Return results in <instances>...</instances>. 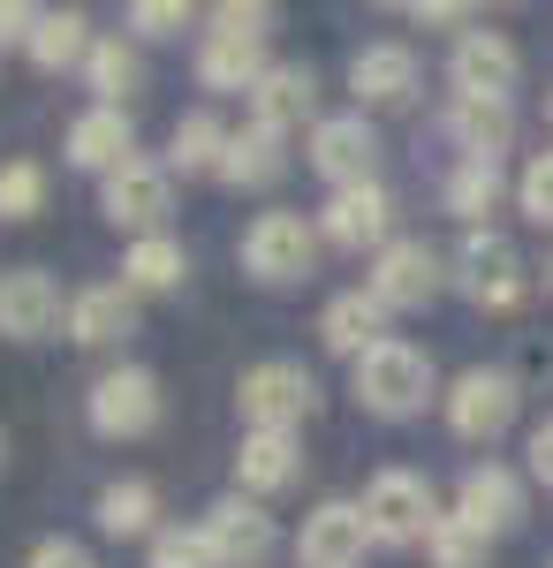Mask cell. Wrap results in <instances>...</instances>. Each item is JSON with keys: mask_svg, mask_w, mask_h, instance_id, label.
<instances>
[{"mask_svg": "<svg viewBox=\"0 0 553 568\" xmlns=\"http://www.w3.org/2000/svg\"><path fill=\"white\" fill-rule=\"evenodd\" d=\"M410 23H477V16H470L463 0H418V8H410Z\"/></svg>", "mask_w": 553, "mask_h": 568, "instance_id": "41", "label": "cell"}, {"mask_svg": "<svg viewBox=\"0 0 553 568\" xmlns=\"http://www.w3.org/2000/svg\"><path fill=\"white\" fill-rule=\"evenodd\" d=\"M296 478H303L296 433H243V447H235V493L243 500H273V493H289Z\"/></svg>", "mask_w": 553, "mask_h": 568, "instance_id": "19", "label": "cell"}, {"mask_svg": "<svg viewBox=\"0 0 553 568\" xmlns=\"http://www.w3.org/2000/svg\"><path fill=\"white\" fill-rule=\"evenodd\" d=\"M319 235L341 243V251H372V258H380L386 243H394V197H386L380 182L334 190V197L319 205Z\"/></svg>", "mask_w": 553, "mask_h": 568, "instance_id": "13", "label": "cell"}, {"mask_svg": "<svg viewBox=\"0 0 553 568\" xmlns=\"http://www.w3.org/2000/svg\"><path fill=\"white\" fill-rule=\"evenodd\" d=\"M198 530H205V546H213L220 568H265L273 554H281V530H273V516H265L258 500H243V493H220Z\"/></svg>", "mask_w": 553, "mask_h": 568, "instance_id": "8", "label": "cell"}, {"mask_svg": "<svg viewBox=\"0 0 553 568\" xmlns=\"http://www.w3.org/2000/svg\"><path fill=\"white\" fill-rule=\"evenodd\" d=\"M319 220L303 213H258L251 227H243V273L251 281H265V288H296V281H311V265H319Z\"/></svg>", "mask_w": 553, "mask_h": 568, "instance_id": "3", "label": "cell"}, {"mask_svg": "<svg viewBox=\"0 0 553 568\" xmlns=\"http://www.w3.org/2000/svg\"><path fill=\"white\" fill-rule=\"evenodd\" d=\"M144 568H220L213 561V546H205V530H152V546H144Z\"/></svg>", "mask_w": 553, "mask_h": 568, "instance_id": "34", "label": "cell"}, {"mask_svg": "<svg viewBox=\"0 0 553 568\" xmlns=\"http://www.w3.org/2000/svg\"><path fill=\"white\" fill-rule=\"evenodd\" d=\"M364 288H372L386 311H425L432 296H440V251H432L425 235H394L380 258H372Z\"/></svg>", "mask_w": 553, "mask_h": 568, "instance_id": "11", "label": "cell"}, {"mask_svg": "<svg viewBox=\"0 0 553 568\" xmlns=\"http://www.w3.org/2000/svg\"><path fill=\"white\" fill-rule=\"evenodd\" d=\"M448 136L463 144V160H501L515 136V106L509 99H455L448 106Z\"/></svg>", "mask_w": 553, "mask_h": 568, "instance_id": "26", "label": "cell"}, {"mask_svg": "<svg viewBox=\"0 0 553 568\" xmlns=\"http://www.w3.org/2000/svg\"><path fill=\"white\" fill-rule=\"evenodd\" d=\"M386 318H394V311H386L372 288H341L334 304L319 311V342L356 364V356H372L380 342H394V334H386Z\"/></svg>", "mask_w": 553, "mask_h": 568, "instance_id": "17", "label": "cell"}, {"mask_svg": "<svg viewBox=\"0 0 553 568\" xmlns=\"http://www.w3.org/2000/svg\"><path fill=\"white\" fill-rule=\"evenodd\" d=\"M273 23H281V16H273L265 0H251V8H243V0L213 8V31H228V39H251V45H265V39H273Z\"/></svg>", "mask_w": 553, "mask_h": 568, "instance_id": "36", "label": "cell"}, {"mask_svg": "<svg viewBox=\"0 0 553 568\" xmlns=\"http://www.w3.org/2000/svg\"><path fill=\"white\" fill-rule=\"evenodd\" d=\"M228 122L220 114H182L168 136V175H220V160H228Z\"/></svg>", "mask_w": 553, "mask_h": 568, "instance_id": "29", "label": "cell"}, {"mask_svg": "<svg viewBox=\"0 0 553 568\" xmlns=\"http://www.w3.org/2000/svg\"><path fill=\"white\" fill-rule=\"evenodd\" d=\"M546 288H553V258H546Z\"/></svg>", "mask_w": 553, "mask_h": 568, "instance_id": "43", "label": "cell"}, {"mask_svg": "<svg viewBox=\"0 0 553 568\" xmlns=\"http://www.w3.org/2000/svg\"><path fill=\"white\" fill-rule=\"evenodd\" d=\"M91 23H84V8H46L39 16V31H31V45H23V53H31V61H39L46 77H61V69H84L91 61Z\"/></svg>", "mask_w": 553, "mask_h": 568, "instance_id": "27", "label": "cell"}, {"mask_svg": "<svg viewBox=\"0 0 553 568\" xmlns=\"http://www.w3.org/2000/svg\"><path fill=\"white\" fill-rule=\"evenodd\" d=\"M364 546H372V530H364V508L356 500H319L296 530V561L303 568H356L364 561Z\"/></svg>", "mask_w": 553, "mask_h": 568, "instance_id": "15", "label": "cell"}, {"mask_svg": "<svg viewBox=\"0 0 553 568\" xmlns=\"http://www.w3.org/2000/svg\"><path fill=\"white\" fill-rule=\"evenodd\" d=\"M425 561H432V568H485V561H493V538L448 508V516L425 530Z\"/></svg>", "mask_w": 553, "mask_h": 568, "instance_id": "32", "label": "cell"}, {"mask_svg": "<svg viewBox=\"0 0 553 568\" xmlns=\"http://www.w3.org/2000/svg\"><path fill=\"white\" fill-rule=\"evenodd\" d=\"M61 326V281L46 265L0 273V342H46Z\"/></svg>", "mask_w": 553, "mask_h": 568, "instance_id": "14", "label": "cell"}, {"mask_svg": "<svg viewBox=\"0 0 553 568\" xmlns=\"http://www.w3.org/2000/svg\"><path fill=\"white\" fill-rule=\"evenodd\" d=\"M281 175H289V136L258 130V122L228 136V160H220V182L228 190H273Z\"/></svg>", "mask_w": 553, "mask_h": 568, "instance_id": "25", "label": "cell"}, {"mask_svg": "<svg viewBox=\"0 0 553 568\" xmlns=\"http://www.w3.org/2000/svg\"><path fill=\"white\" fill-rule=\"evenodd\" d=\"M23 568H91V554L77 546V538H39V546H31V561H23Z\"/></svg>", "mask_w": 553, "mask_h": 568, "instance_id": "39", "label": "cell"}, {"mask_svg": "<svg viewBox=\"0 0 553 568\" xmlns=\"http://www.w3.org/2000/svg\"><path fill=\"white\" fill-rule=\"evenodd\" d=\"M84 84L99 91V106H122V99H137V91H144V61H137V45L107 31V39L91 45V61H84Z\"/></svg>", "mask_w": 553, "mask_h": 568, "instance_id": "30", "label": "cell"}, {"mask_svg": "<svg viewBox=\"0 0 553 568\" xmlns=\"http://www.w3.org/2000/svg\"><path fill=\"white\" fill-rule=\"evenodd\" d=\"M182 281H190V251L174 243L168 227H160V235H137V243L122 251V288L129 296H168V288H182Z\"/></svg>", "mask_w": 553, "mask_h": 568, "instance_id": "24", "label": "cell"}, {"mask_svg": "<svg viewBox=\"0 0 553 568\" xmlns=\"http://www.w3.org/2000/svg\"><path fill=\"white\" fill-rule=\"evenodd\" d=\"M160 409H168V394L160 379L144 372V364H114V372H99L84 394V417L99 439H144L160 425Z\"/></svg>", "mask_w": 553, "mask_h": 568, "instance_id": "5", "label": "cell"}, {"mask_svg": "<svg viewBox=\"0 0 553 568\" xmlns=\"http://www.w3.org/2000/svg\"><path fill=\"white\" fill-rule=\"evenodd\" d=\"M137 160V130H129L122 106H84L77 122H69V168H84V175H114Z\"/></svg>", "mask_w": 553, "mask_h": 568, "instance_id": "18", "label": "cell"}, {"mask_svg": "<svg viewBox=\"0 0 553 568\" xmlns=\"http://www.w3.org/2000/svg\"><path fill=\"white\" fill-rule=\"evenodd\" d=\"M546 122H553V91H546Z\"/></svg>", "mask_w": 553, "mask_h": 568, "instance_id": "42", "label": "cell"}, {"mask_svg": "<svg viewBox=\"0 0 553 568\" xmlns=\"http://www.w3.org/2000/svg\"><path fill=\"white\" fill-rule=\"evenodd\" d=\"M303 160L334 182V190H356V182H372V168H380V136H372L364 114H326V122H311Z\"/></svg>", "mask_w": 553, "mask_h": 568, "instance_id": "12", "label": "cell"}, {"mask_svg": "<svg viewBox=\"0 0 553 568\" xmlns=\"http://www.w3.org/2000/svg\"><path fill=\"white\" fill-rule=\"evenodd\" d=\"M168 205H174V175L160 160H129V168H114L99 182V213L114 227H129V235H160Z\"/></svg>", "mask_w": 553, "mask_h": 568, "instance_id": "10", "label": "cell"}, {"mask_svg": "<svg viewBox=\"0 0 553 568\" xmlns=\"http://www.w3.org/2000/svg\"><path fill=\"white\" fill-rule=\"evenodd\" d=\"M515 205H523V220L553 227V152H539V160L515 175Z\"/></svg>", "mask_w": 553, "mask_h": 568, "instance_id": "35", "label": "cell"}, {"mask_svg": "<svg viewBox=\"0 0 553 568\" xmlns=\"http://www.w3.org/2000/svg\"><path fill=\"white\" fill-rule=\"evenodd\" d=\"M515 77H523V53H515L509 31H485V23H470L455 53H448V84L455 99H509Z\"/></svg>", "mask_w": 553, "mask_h": 568, "instance_id": "9", "label": "cell"}, {"mask_svg": "<svg viewBox=\"0 0 553 568\" xmlns=\"http://www.w3.org/2000/svg\"><path fill=\"white\" fill-rule=\"evenodd\" d=\"M129 31H137V39H182V31H190V8H182V0H137V8H129Z\"/></svg>", "mask_w": 553, "mask_h": 568, "instance_id": "37", "label": "cell"}, {"mask_svg": "<svg viewBox=\"0 0 553 568\" xmlns=\"http://www.w3.org/2000/svg\"><path fill=\"white\" fill-rule=\"evenodd\" d=\"M455 516L477 524L485 538L515 530L523 524V478H515L509 463H477V470H463V485H455Z\"/></svg>", "mask_w": 553, "mask_h": 568, "instance_id": "16", "label": "cell"}, {"mask_svg": "<svg viewBox=\"0 0 553 568\" xmlns=\"http://www.w3.org/2000/svg\"><path fill=\"white\" fill-rule=\"evenodd\" d=\"M235 409H243V433H296L303 417L319 409V379L303 364H289V356H265V364L243 372Z\"/></svg>", "mask_w": 553, "mask_h": 568, "instance_id": "4", "label": "cell"}, {"mask_svg": "<svg viewBox=\"0 0 553 568\" xmlns=\"http://www.w3.org/2000/svg\"><path fill=\"white\" fill-rule=\"evenodd\" d=\"M546 568H553V561H546Z\"/></svg>", "mask_w": 553, "mask_h": 568, "instance_id": "45", "label": "cell"}, {"mask_svg": "<svg viewBox=\"0 0 553 568\" xmlns=\"http://www.w3.org/2000/svg\"><path fill=\"white\" fill-rule=\"evenodd\" d=\"M69 334L84 342V349H107V342H129L137 334V296H129L122 281H91L69 296Z\"/></svg>", "mask_w": 553, "mask_h": 568, "instance_id": "22", "label": "cell"}, {"mask_svg": "<svg viewBox=\"0 0 553 568\" xmlns=\"http://www.w3.org/2000/svg\"><path fill=\"white\" fill-rule=\"evenodd\" d=\"M349 379H356V402L386 417V425H402V417H425V402H440V379H432V356L418 342H380L372 356H356L349 364Z\"/></svg>", "mask_w": 553, "mask_h": 568, "instance_id": "1", "label": "cell"}, {"mask_svg": "<svg viewBox=\"0 0 553 568\" xmlns=\"http://www.w3.org/2000/svg\"><path fill=\"white\" fill-rule=\"evenodd\" d=\"M46 213V168L39 160H8L0 168V220H39Z\"/></svg>", "mask_w": 553, "mask_h": 568, "instance_id": "33", "label": "cell"}, {"mask_svg": "<svg viewBox=\"0 0 553 568\" xmlns=\"http://www.w3.org/2000/svg\"><path fill=\"white\" fill-rule=\"evenodd\" d=\"M455 288H463L477 311H515V304H523V258H515L509 235L470 227L463 251H455Z\"/></svg>", "mask_w": 553, "mask_h": 568, "instance_id": "7", "label": "cell"}, {"mask_svg": "<svg viewBox=\"0 0 553 568\" xmlns=\"http://www.w3.org/2000/svg\"><path fill=\"white\" fill-rule=\"evenodd\" d=\"M265 69H273V61H265V45H251V39H228V31H205V39H198V84L205 91H243V99H251Z\"/></svg>", "mask_w": 553, "mask_h": 568, "instance_id": "23", "label": "cell"}, {"mask_svg": "<svg viewBox=\"0 0 553 568\" xmlns=\"http://www.w3.org/2000/svg\"><path fill=\"white\" fill-rule=\"evenodd\" d=\"M523 463H531V478H539V485H553V417H539V425H531Z\"/></svg>", "mask_w": 553, "mask_h": 568, "instance_id": "40", "label": "cell"}, {"mask_svg": "<svg viewBox=\"0 0 553 568\" xmlns=\"http://www.w3.org/2000/svg\"><path fill=\"white\" fill-rule=\"evenodd\" d=\"M152 516H160V493L144 478H114V485H99V500H91V524L107 538H152Z\"/></svg>", "mask_w": 553, "mask_h": 568, "instance_id": "28", "label": "cell"}, {"mask_svg": "<svg viewBox=\"0 0 553 568\" xmlns=\"http://www.w3.org/2000/svg\"><path fill=\"white\" fill-rule=\"evenodd\" d=\"M311 106H319V77L303 69V61H273L251 91V122L273 136H289L296 122H311Z\"/></svg>", "mask_w": 553, "mask_h": 568, "instance_id": "21", "label": "cell"}, {"mask_svg": "<svg viewBox=\"0 0 553 568\" xmlns=\"http://www.w3.org/2000/svg\"><path fill=\"white\" fill-rule=\"evenodd\" d=\"M501 197H509L501 160H463V168L448 175V213L470 220V227H485V213H501Z\"/></svg>", "mask_w": 553, "mask_h": 568, "instance_id": "31", "label": "cell"}, {"mask_svg": "<svg viewBox=\"0 0 553 568\" xmlns=\"http://www.w3.org/2000/svg\"><path fill=\"white\" fill-rule=\"evenodd\" d=\"M364 530H372V546H418L432 524H440V508H432V485L425 470H380V478L364 485Z\"/></svg>", "mask_w": 553, "mask_h": 568, "instance_id": "6", "label": "cell"}, {"mask_svg": "<svg viewBox=\"0 0 553 568\" xmlns=\"http://www.w3.org/2000/svg\"><path fill=\"white\" fill-rule=\"evenodd\" d=\"M349 91H356V114H364V106H402V99L418 91V53L402 39L364 45V53L349 61Z\"/></svg>", "mask_w": 553, "mask_h": 568, "instance_id": "20", "label": "cell"}, {"mask_svg": "<svg viewBox=\"0 0 553 568\" xmlns=\"http://www.w3.org/2000/svg\"><path fill=\"white\" fill-rule=\"evenodd\" d=\"M39 16L46 8H31V0H0V45H31Z\"/></svg>", "mask_w": 553, "mask_h": 568, "instance_id": "38", "label": "cell"}, {"mask_svg": "<svg viewBox=\"0 0 553 568\" xmlns=\"http://www.w3.org/2000/svg\"><path fill=\"white\" fill-rule=\"evenodd\" d=\"M0 463H8V439H0Z\"/></svg>", "mask_w": 553, "mask_h": 568, "instance_id": "44", "label": "cell"}, {"mask_svg": "<svg viewBox=\"0 0 553 568\" xmlns=\"http://www.w3.org/2000/svg\"><path fill=\"white\" fill-rule=\"evenodd\" d=\"M440 409H448V433L455 439L493 447L515 425V409H523V379L509 364H470V372H455V387L440 394Z\"/></svg>", "mask_w": 553, "mask_h": 568, "instance_id": "2", "label": "cell"}]
</instances>
